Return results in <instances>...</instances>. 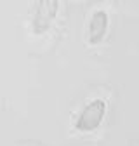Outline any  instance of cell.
<instances>
[{
	"label": "cell",
	"mask_w": 139,
	"mask_h": 146,
	"mask_svg": "<svg viewBox=\"0 0 139 146\" xmlns=\"http://www.w3.org/2000/svg\"><path fill=\"white\" fill-rule=\"evenodd\" d=\"M104 113H106V103L103 99H94L82 110L75 122V127L80 132H92L101 125Z\"/></svg>",
	"instance_id": "cell-1"
},
{
	"label": "cell",
	"mask_w": 139,
	"mask_h": 146,
	"mask_svg": "<svg viewBox=\"0 0 139 146\" xmlns=\"http://www.w3.org/2000/svg\"><path fill=\"white\" fill-rule=\"evenodd\" d=\"M58 7L59 0H38L33 14V31L37 35H42L49 30L50 23L58 14Z\"/></svg>",
	"instance_id": "cell-2"
},
{
	"label": "cell",
	"mask_w": 139,
	"mask_h": 146,
	"mask_svg": "<svg viewBox=\"0 0 139 146\" xmlns=\"http://www.w3.org/2000/svg\"><path fill=\"white\" fill-rule=\"evenodd\" d=\"M108 30V14L104 11H96L89 23V42L92 45L99 44Z\"/></svg>",
	"instance_id": "cell-3"
}]
</instances>
